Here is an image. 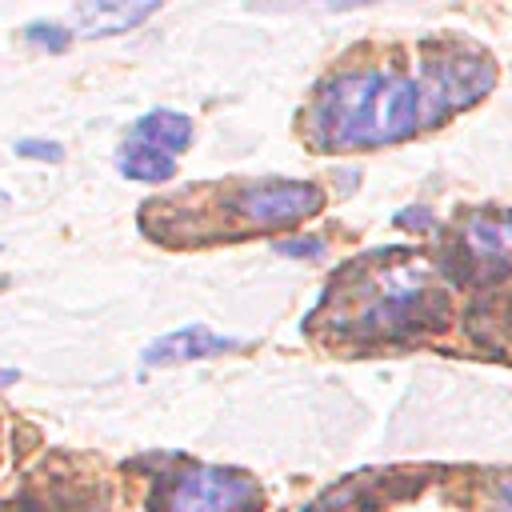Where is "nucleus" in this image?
I'll return each instance as SVG.
<instances>
[{"label": "nucleus", "instance_id": "7ed1b4c3", "mask_svg": "<svg viewBox=\"0 0 512 512\" xmlns=\"http://www.w3.org/2000/svg\"><path fill=\"white\" fill-rule=\"evenodd\" d=\"M156 508L160 512H256L260 484L236 468L188 464L164 480Z\"/></svg>", "mask_w": 512, "mask_h": 512}, {"label": "nucleus", "instance_id": "0eeeda50", "mask_svg": "<svg viewBox=\"0 0 512 512\" xmlns=\"http://www.w3.org/2000/svg\"><path fill=\"white\" fill-rule=\"evenodd\" d=\"M132 140H144V144L176 156L192 144V120L184 112H172V108H152L132 124Z\"/></svg>", "mask_w": 512, "mask_h": 512}, {"label": "nucleus", "instance_id": "2eb2a0df", "mask_svg": "<svg viewBox=\"0 0 512 512\" xmlns=\"http://www.w3.org/2000/svg\"><path fill=\"white\" fill-rule=\"evenodd\" d=\"M16 380H20L16 368H0V384H16Z\"/></svg>", "mask_w": 512, "mask_h": 512}, {"label": "nucleus", "instance_id": "f03ea898", "mask_svg": "<svg viewBox=\"0 0 512 512\" xmlns=\"http://www.w3.org/2000/svg\"><path fill=\"white\" fill-rule=\"evenodd\" d=\"M436 316H440L436 280L424 264L412 260H392L360 272L348 292V312H340V320H348L352 332H376V336L408 332L424 320L432 324Z\"/></svg>", "mask_w": 512, "mask_h": 512}, {"label": "nucleus", "instance_id": "20e7f679", "mask_svg": "<svg viewBox=\"0 0 512 512\" xmlns=\"http://www.w3.org/2000/svg\"><path fill=\"white\" fill-rule=\"evenodd\" d=\"M324 204V192L316 184L304 180H260V184H244L232 200V208L256 224V228H280V224H296L316 216Z\"/></svg>", "mask_w": 512, "mask_h": 512}, {"label": "nucleus", "instance_id": "6e6552de", "mask_svg": "<svg viewBox=\"0 0 512 512\" xmlns=\"http://www.w3.org/2000/svg\"><path fill=\"white\" fill-rule=\"evenodd\" d=\"M160 4L156 0H144V4H80L76 8V20L84 24L88 36H116V32H128L136 24H144Z\"/></svg>", "mask_w": 512, "mask_h": 512}, {"label": "nucleus", "instance_id": "39448f33", "mask_svg": "<svg viewBox=\"0 0 512 512\" xmlns=\"http://www.w3.org/2000/svg\"><path fill=\"white\" fill-rule=\"evenodd\" d=\"M232 348H240L236 336H216V332H208L204 324H184V328H176V332L152 340L140 360H144L148 368H168V364L208 360V356H220V352H232Z\"/></svg>", "mask_w": 512, "mask_h": 512}, {"label": "nucleus", "instance_id": "1a4fd4ad", "mask_svg": "<svg viewBox=\"0 0 512 512\" xmlns=\"http://www.w3.org/2000/svg\"><path fill=\"white\" fill-rule=\"evenodd\" d=\"M116 168H120V176L140 180V184H164V180L176 176V160H172L168 152L144 144V140H128V144L116 152Z\"/></svg>", "mask_w": 512, "mask_h": 512}, {"label": "nucleus", "instance_id": "f257e3e1", "mask_svg": "<svg viewBox=\"0 0 512 512\" xmlns=\"http://www.w3.org/2000/svg\"><path fill=\"white\" fill-rule=\"evenodd\" d=\"M496 84V68L476 48H444L420 76L392 68H352L320 84L308 108V140L324 152L384 148L436 128L476 104Z\"/></svg>", "mask_w": 512, "mask_h": 512}, {"label": "nucleus", "instance_id": "423d86ee", "mask_svg": "<svg viewBox=\"0 0 512 512\" xmlns=\"http://www.w3.org/2000/svg\"><path fill=\"white\" fill-rule=\"evenodd\" d=\"M464 248L472 264H480L484 272H508L512 268V220L472 216L464 224Z\"/></svg>", "mask_w": 512, "mask_h": 512}, {"label": "nucleus", "instance_id": "ddd939ff", "mask_svg": "<svg viewBox=\"0 0 512 512\" xmlns=\"http://www.w3.org/2000/svg\"><path fill=\"white\" fill-rule=\"evenodd\" d=\"M492 512H512V476L496 480V488H492Z\"/></svg>", "mask_w": 512, "mask_h": 512}, {"label": "nucleus", "instance_id": "4468645a", "mask_svg": "<svg viewBox=\"0 0 512 512\" xmlns=\"http://www.w3.org/2000/svg\"><path fill=\"white\" fill-rule=\"evenodd\" d=\"M428 220H432L428 208H404V212H396V224H404V228H428Z\"/></svg>", "mask_w": 512, "mask_h": 512}, {"label": "nucleus", "instance_id": "9b49d317", "mask_svg": "<svg viewBox=\"0 0 512 512\" xmlns=\"http://www.w3.org/2000/svg\"><path fill=\"white\" fill-rule=\"evenodd\" d=\"M16 152L32 156V160H44V164L64 160V144H56V140H16Z\"/></svg>", "mask_w": 512, "mask_h": 512}, {"label": "nucleus", "instance_id": "f8f14e48", "mask_svg": "<svg viewBox=\"0 0 512 512\" xmlns=\"http://www.w3.org/2000/svg\"><path fill=\"white\" fill-rule=\"evenodd\" d=\"M276 252L280 256H296V260H312V256H324V240H316V236H292V240H280Z\"/></svg>", "mask_w": 512, "mask_h": 512}, {"label": "nucleus", "instance_id": "9d476101", "mask_svg": "<svg viewBox=\"0 0 512 512\" xmlns=\"http://www.w3.org/2000/svg\"><path fill=\"white\" fill-rule=\"evenodd\" d=\"M28 40H32V44H40L44 52H64V48L72 44V32H68V28H60V24L36 20V24H28Z\"/></svg>", "mask_w": 512, "mask_h": 512}]
</instances>
